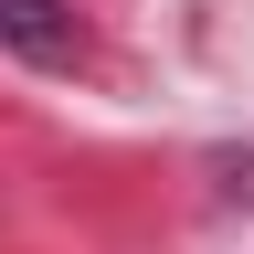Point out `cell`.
<instances>
[{"label": "cell", "instance_id": "obj_1", "mask_svg": "<svg viewBox=\"0 0 254 254\" xmlns=\"http://www.w3.org/2000/svg\"><path fill=\"white\" fill-rule=\"evenodd\" d=\"M0 43H11L21 64H74L85 32H74V11H64V0H0Z\"/></svg>", "mask_w": 254, "mask_h": 254}]
</instances>
